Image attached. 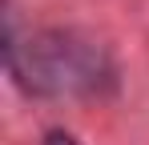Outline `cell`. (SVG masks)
<instances>
[{
  "label": "cell",
  "instance_id": "1",
  "mask_svg": "<svg viewBox=\"0 0 149 145\" xmlns=\"http://www.w3.org/2000/svg\"><path fill=\"white\" fill-rule=\"evenodd\" d=\"M4 61L12 81L32 97H77L97 93L113 77L105 48L93 40H81L77 32H32L24 45L4 24Z\"/></svg>",
  "mask_w": 149,
  "mask_h": 145
},
{
  "label": "cell",
  "instance_id": "2",
  "mask_svg": "<svg viewBox=\"0 0 149 145\" xmlns=\"http://www.w3.org/2000/svg\"><path fill=\"white\" fill-rule=\"evenodd\" d=\"M45 145H81L73 137V133H65V129H49V133H45Z\"/></svg>",
  "mask_w": 149,
  "mask_h": 145
}]
</instances>
